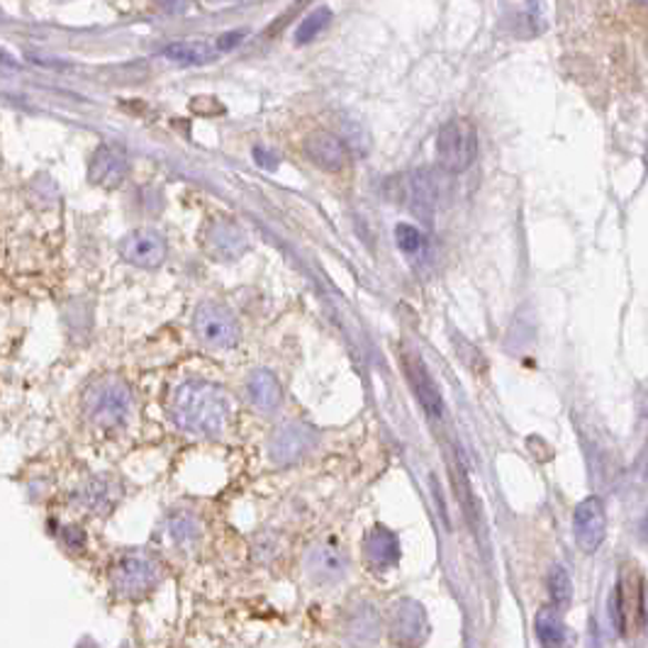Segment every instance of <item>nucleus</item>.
<instances>
[{
	"mask_svg": "<svg viewBox=\"0 0 648 648\" xmlns=\"http://www.w3.org/2000/svg\"><path fill=\"white\" fill-rule=\"evenodd\" d=\"M171 420L183 432L213 436L219 434L229 422L232 400L219 385L205 381L181 383L171 395Z\"/></svg>",
	"mask_w": 648,
	"mask_h": 648,
	"instance_id": "nucleus-1",
	"label": "nucleus"
},
{
	"mask_svg": "<svg viewBox=\"0 0 648 648\" xmlns=\"http://www.w3.org/2000/svg\"><path fill=\"white\" fill-rule=\"evenodd\" d=\"M132 410V393L120 378H101L83 395V412L101 430H115L125 424Z\"/></svg>",
	"mask_w": 648,
	"mask_h": 648,
	"instance_id": "nucleus-2",
	"label": "nucleus"
},
{
	"mask_svg": "<svg viewBox=\"0 0 648 648\" xmlns=\"http://www.w3.org/2000/svg\"><path fill=\"white\" fill-rule=\"evenodd\" d=\"M479 156V132L469 120L456 117L436 134V158L439 166L449 174H463Z\"/></svg>",
	"mask_w": 648,
	"mask_h": 648,
	"instance_id": "nucleus-3",
	"label": "nucleus"
},
{
	"mask_svg": "<svg viewBox=\"0 0 648 648\" xmlns=\"http://www.w3.org/2000/svg\"><path fill=\"white\" fill-rule=\"evenodd\" d=\"M193 332L210 351H229L239 344V322L225 305L203 302L193 315Z\"/></svg>",
	"mask_w": 648,
	"mask_h": 648,
	"instance_id": "nucleus-4",
	"label": "nucleus"
},
{
	"mask_svg": "<svg viewBox=\"0 0 648 648\" xmlns=\"http://www.w3.org/2000/svg\"><path fill=\"white\" fill-rule=\"evenodd\" d=\"M400 363L402 369H405L408 376V383L412 388L414 398L420 400V405L424 408V412L430 414L434 420H442L444 418V398H442V390H439L434 376L426 369L424 359L420 357L418 351L412 349H402L400 353Z\"/></svg>",
	"mask_w": 648,
	"mask_h": 648,
	"instance_id": "nucleus-5",
	"label": "nucleus"
},
{
	"mask_svg": "<svg viewBox=\"0 0 648 648\" xmlns=\"http://www.w3.org/2000/svg\"><path fill=\"white\" fill-rule=\"evenodd\" d=\"M158 580L156 560L144 554L122 556L113 568V588L122 597H142L150 593Z\"/></svg>",
	"mask_w": 648,
	"mask_h": 648,
	"instance_id": "nucleus-6",
	"label": "nucleus"
},
{
	"mask_svg": "<svg viewBox=\"0 0 648 648\" xmlns=\"http://www.w3.org/2000/svg\"><path fill=\"white\" fill-rule=\"evenodd\" d=\"M122 261L137 268H158L166 261V239L156 229H134L127 237H122L117 247Z\"/></svg>",
	"mask_w": 648,
	"mask_h": 648,
	"instance_id": "nucleus-7",
	"label": "nucleus"
},
{
	"mask_svg": "<svg viewBox=\"0 0 648 648\" xmlns=\"http://www.w3.org/2000/svg\"><path fill=\"white\" fill-rule=\"evenodd\" d=\"M200 244L205 254L217 261H235L249 249V239L244 235V229L229 223V219H215V223L207 225Z\"/></svg>",
	"mask_w": 648,
	"mask_h": 648,
	"instance_id": "nucleus-8",
	"label": "nucleus"
},
{
	"mask_svg": "<svg viewBox=\"0 0 648 648\" xmlns=\"http://www.w3.org/2000/svg\"><path fill=\"white\" fill-rule=\"evenodd\" d=\"M573 536L585 554H595L607 536V515L600 497H585L573 515Z\"/></svg>",
	"mask_w": 648,
	"mask_h": 648,
	"instance_id": "nucleus-9",
	"label": "nucleus"
},
{
	"mask_svg": "<svg viewBox=\"0 0 648 648\" xmlns=\"http://www.w3.org/2000/svg\"><path fill=\"white\" fill-rule=\"evenodd\" d=\"M317 442V432L310 424H300V422H290V424H280L276 434L271 436V444H268V454L280 466H288V463H296L302 459Z\"/></svg>",
	"mask_w": 648,
	"mask_h": 648,
	"instance_id": "nucleus-10",
	"label": "nucleus"
},
{
	"mask_svg": "<svg viewBox=\"0 0 648 648\" xmlns=\"http://www.w3.org/2000/svg\"><path fill=\"white\" fill-rule=\"evenodd\" d=\"M130 174V162L127 154L115 144H103L97 146L95 154L91 156L89 164V181L97 188L113 191Z\"/></svg>",
	"mask_w": 648,
	"mask_h": 648,
	"instance_id": "nucleus-11",
	"label": "nucleus"
},
{
	"mask_svg": "<svg viewBox=\"0 0 648 648\" xmlns=\"http://www.w3.org/2000/svg\"><path fill=\"white\" fill-rule=\"evenodd\" d=\"M305 154L310 156L315 166L329 171V174H337V171L347 168L349 164V150L344 140H339L332 132H312L305 140Z\"/></svg>",
	"mask_w": 648,
	"mask_h": 648,
	"instance_id": "nucleus-12",
	"label": "nucleus"
},
{
	"mask_svg": "<svg viewBox=\"0 0 648 648\" xmlns=\"http://www.w3.org/2000/svg\"><path fill=\"white\" fill-rule=\"evenodd\" d=\"M249 398L261 412H276L284 402V388H280L278 378L268 369H256L247 381Z\"/></svg>",
	"mask_w": 648,
	"mask_h": 648,
	"instance_id": "nucleus-13",
	"label": "nucleus"
},
{
	"mask_svg": "<svg viewBox=\"0 0 648 648\" xmlns=\"http://www.w3.org/2000/svg\"><path fill=\"white\" fill-rule=\"evenodd\" d=\"M424 613L420 605L414 603H402L395 607L393 613V639L402 646H414L424 639Z\"/></svg>",
	"mask_w": 648,
	"mask_h": 648,
	"instance_id": "nucleus-14",
	"label": "nucleus"
},
{
	"mask_svg": "<svg viewBox=\"0 0 648 648\" xmlns=\"http://www.w3.org/2000/svg\"><path fill=\"white\" fill-rule=\"evenodd\" d=\"M347 566H349V560L337 546L320 544L308 554V570L322 583L339 580L347 573Z\"/></svg>",
	"mask_w": 648,
	"mask_h": 648,
	"instance_id": "nucleus-15",
	"label": "nucleus"
},
{
	"mask_svg": "<svg viewBox=\"0 0 648 648\" xmlns=\"http://www.w3.org/2000/svg\"><path fill=\"white\" fill-rule=\"evenodd\" d=\"M366 556H369V560L376 568L395 566L400 560L398 536L390 529H385V527L371 529L369 536H366Z\"/></svg>",
	"mask_w": 648,
	"mask_h": 648,
	"instance_id": "nucleus-16",
	"label": "nucleus"
},
{
	"mask_svg": "<svg viewBox=\"0 0 648 648\" xmlns=\"http://www.w3.org/2000/svg\"><path fill=\"white\" fill-rule=\"evenodd\" d=\"M164 56L178 66H200L215 59V49L205 42H176L164 49Z\"/></svg>",
	"mask_w": 648,
	"mask_h": 648,
	"instance_id": "nucleus-17",
	"label": "nucleus"
},
{
	"mask_svg": "<svg viewBox=\"0 0 648 648\" xmlns=\"http://www.w3.org/2000/svg\"><path fill=\"white\" fill-rule=\"evenodd\" d=\"M534 629H536V639L544 648H564L566 644V627L564 621L552 609H544L539 613L534 621Z\"/></svg>",
	"mask_w": 648,
	"mask_h": 648,
	"instance_id": "nucleus-18",
	"label": "nucleus"
},
{
	"mask_svg": "<svg viewBox=\"0 0 648 648\" xmlns=\"http://www.w3.org/2000/svg\"><path fill=\"white\" fill-rule=\"evenodd\" d=\"M81 503L93 512H105L115 503V487L105 481H93L81 491Z\"/></svg>",
	"mask_w": 648,
	"mask_h": 648,
	"instance_id": "nucleus-19",
	"label": "nucleus"
},
{
	"mask_svg": "<svg viewBox=\"0 0 648 648\" xmlns=\"http://www.w3.org/2000/svg\"><path fill=\"white\" fill-rule=\"evenodd\" d=\"M548 595H552V603L558 609H566L570 605L573 585H570V576L564 566H554L552 573H548Z\"/></svg>",
	"mask_w": 648,
	"mask_h": 648,
	"instance_id": "nucleus-20",
	"label": "nucleus"
},
{
	"mask_svg": "<svg viewBox=\"0 0 648 648\" xmlns=\"http://www.w3.org/2000/svg\"><path fill=\"white\" fill-rule=\"evenodd\" d=\"M395 241H398L400 251L412 256V259H414V256H424V251H426V239H424V235H422V232L418 227L408 225V223H400L395 227Z\"/></svg>",
	"mask_w": 648,
	"mask_h": 648,
	"instance_id": "nucleus-21",
	"label": "nucleus"
},
{
	"mask_svg": "<svg viewBox=\"0 0 648 648\" xmlns=\"http://www.w3.org/2000/svg\"><path fill=\"white\" fill-rule=\"evenodd\" d=\"M329 20H332V12H329L327 8H317L315 12H310V16L300 22V28L296 32L298 44H305V42L315 40V37L327 28Z\"/></svg>",
	"mask_w": 648,
	"mask_h": 648,
	"instance_id": "nucleus-22",
	"label": "nucleus"
},
{
	"mask_svg": "<svg viewBox=\"0 0 648 648\" xmlns=\"http://www.w3.org/2000/svg\"><path fill=\"white\" fill-rule=\"evenodd\" d=\"M171 534H174L176 542L188 544L193 536L198 534V524H195V520L188 515H178L171 520Z\"/></svg>",
	"mask_w": 648,
	"mask_h": 648,
	"instance_id": "nucleus-23",
	"label": "nucleus"
},
{
	"mask_svg": "<svg viewBox=\"0 0 648 648\" xmlns=\"http://www.w3.org/2000/svg\"><path fill=\"white\" fill-rule=\"evenodd\" d=\"M254 158H256V164H259L266 171H276L278 168V154H274L271 150H264V146H256Z\"/></svg>",
	"mask_w": 648,
	"mask_h": 648,
	"instance_id": "nucleus-24",
	"label": "nucleus"
},
{
	"mask_svg": "<svg viewBox=\"0 0 648 648\" xmlns=\"http://www.w3.org/2000/svg\"><path fill=\"white\" fill-rule=\"evenodd\" d=\"M239 40H241V32H229V34H223V40H219V49H229V47H235Z\"/></svg>",
	"mask_w": 648,
	"mask_h": 648,
	"instance_id": "nucleus-25",
	"label": "nucleus"
}]
</instances>
